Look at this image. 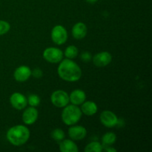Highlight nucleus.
<instances>
[{
    "label": "nucleus",
    "instance_id": "f257e3e1",
    "mask_svg": "<svg viewBox=\"0 0 152 152\" xmlns=\"http://www.w3.org/2000/svg\"><path fill=\"white\" fill-rule=\"evenodd\" d=\"M58 75L67 82H77L81 78L82 70L80 67L72 59H62L57 69Z\"/></svg>",
    "mask_w": 152,
    "mask_h": 152
},
{
    "label": "nucleus",
    "instance_id": "f03ea898",
    "mask_svg": "<svg viewBox=\"0 0 152 152\" xmlns=\"http://www.w3.org/2000/svg\"><path fill=\"white\" fill-rule=\"evenodd\" d=\"M6 137L12 145L19 146L28 142L30 137V131L26 126L17 125L8 129Z\"/></svg>",
    "mask_w": 152,
    "mask_h": 152
},
{
    "label": "nucleus",
    "instance_id": "7ed1b4c3",
    "mask_svg": "<svg viewBox=\"0 0 152 152\" xmlns=\"http://www.w3.org/2000/svg\"><path fill=\"white\" fill-rule=\"evenodd\" d=\"M82 114L78 105H67L62 112V120L67 126H73L80 121Z\"/></svg>",
    "mask_w": 152,
    "mask_h": 152
},
{
    "label": "nucleus",
    "instance_id": "20e7f679",
    "mask_svg": "<svg viewBox=\"0 0 152 152\" xmlns=\"http://www.w3.org/2000/svg\"><path fill=\"white\" fill-rule=\"evenodd\" d=\"M50 101L55 107L64 108L69 103V95L65 91H55L50 96Z\"/></svg>",
    "mask_w": 152,
    "mask_h": 152
},
{
    "label": "nucleus",
    "instance_id": "39448f33",
    "mask_svg": "<svg viewBox=\"0 0 152 152\" xmlns=\"http://www.w3.org/2000/svg\"><path fill=\"white\" fill-rule=\"evenodd\" d=\"M43 58L50 63H59L63 59V52L54 47L48 48L43 51Z\"/></svg>",
    "mask_w": 152,
    "mask_h": 152
},
{
    "label": "nucleus",
    "instance_id": "423d86ee",
    "mask_svg": "<svg viewBox=\"0 0 152 152\" xmlns=\"http://www.w3.org/2000/svg\"><path fill=\"white\" fill-rule=\"evenodd\" d=\"M50 36H51L52 41L58 45H63L68 39V32L65 27L60 25L53 27Z\"/></svg>",
    "mask_w": 152,
    "mask_h": 152
},
{
    "label": "nucleus",
    "instance_id": "0eeeda50",
    "mask_svg": "<svg viewBox=\"0 0 152 152\" xmlns=\"http://www.w3.org/2000/svg\"><path fill=\"white\" fill-rule=\"evenodd\" d=\"M99 118L102 124L107 128H113L118 124V118L117 115L111 111H102Z\"/></svg>",
    "mask_w": 152,
    "mask_h": 152
},
{
    "label": "nucleus",
    "instance_id": "6e6552de",
    "mask_svg": "<svg viewBox=\"0 0 152 152\" xmlns=\"http://www.w3.org/2000/svg\"><path fill=\"white\" fill-rule=\"evenodd\" d=\"M10 102L15 109L22 110L26 108L28 105V99L25 95L19 92H16L10 96Z\"/></svg>",
    "mask_w": 152,
    "mask_h": 152
},
{
    "label": "nucleus",
    "instance_id": "1a4fd4ad",
    "mask_svg": "<svg viewBox=\"0 0 152 152\" xmlns=\"http://www.w3.org/2000/svg\"><path fill=\"white\" fill-rule=\"evenodd\" d=\"M93 63L97 67H105L111 63L112 56L108 51H102L94 56Z\"/></svg>",
    "mask_w": 152,
    "mask_h": 152
},
{
    "label": "nucleus",
    "instance_id": "9d476101",
    "mask_svg": "<svg viewBox=\"0 0 152 152\" xmlns=\"http://www.w3.org/2000/svg\"><path fill=\"white\" fill-rule=\"evenodd\" d=\"M39 113L36 107H29L24 111L22 114V121L25 125H33L38 119Z\"/></svg>",
    "mask_w": 152,
    "mask_h": 152
},
{
    "label": "nucleus",
    "instance_id": "9b49d317",
    "mask_svg": "<svg viewBox=\"0 0 152 152\" xmlns=\"http://www.w3.org/2000/svg\"><path fill=\"white\" fill-rule=\"evenodd\" d=\"M68 135L72 140H82L87 135V130L82 126H71L68 130Z\"/></svg>",
    "mask_w": 152,
    "mask_h": 152
},
{
    "label": "nucleus",
    "instance_id": "f8f14e48",
    "mask_svg": "<svg viewBox=\"0 0 152 152\" xmlns=\"http://www.w3.org/2000/svg\"><path fill=\"white\" fill-rule=\"evenodd\" d=\"M31 76V70L29 67L26 65H22L19 66L15 70L13 73V77L14 79L17 82L19 83H23L27 81L30 77Z\"/></svg>",
    "mask_w": 152,
    "mask_h": 152
},
{
    "label": "nucleus",
    "instance_id": "ddd939ff",
    "mask_svg": "<svg viewBox=\"0 0 152 152\" xmlns=\"http://www.w3.org/2000/svg\"><path fill=\"white\" fill-rule=\"evenodd\" d=\"M87 26L83 22H77L72 28V36L76 39H83L87 35Z\"/></svg>",
    "mask_w": 152,
    "mask_h": 152
},
{
    "label": "nucleus",
    "instance_id": "4468645a",
    "mask_svg": "<svg viewBox=\"0 0 152 152\" xmlns=\"http://www.w3.org/2000/svg\"><path fill=\"white\" fill-rule=\"evenodd\" d=\"M86 94L85 91L80 89L73 91L69 96L70 102L75 105H80L86 101Z\"/></svg>",
    "mask_w": 152,
    "mask_h": 152
},
{
    "label": "nucleus",
    "instance_id": "2eb2a0df",
    "mask_svg": "<svg viewBox=\"0 0 152 152\" xmlns=\"http://www.w3.org/2000/svg\"><path fill=\"white\" fill-rule=\"evenodd\" d=\"M81 111L87 116H93L97 112L98 108L96 104L93 101H87L82 104Z\"/></svg>",
    "mask_w": 152,
    "mask_h": 152
},
{
    "label": "nucleus",
    "instance_id": "dca6fc26",
    "mask_svg": "<svg viewBox=\"0 0 152 152\" xmlns=\"http://www.w3.org/2000/svg\"><path fill=\"white\" fill-rule=\"evenodd\" d=\"M59 150L62 152H78L77 144L71 140H62L59 144Z\"/></svg>",
    "mask_w": 152,
    "mask_h": 152
},
{
    "label": "nucleus",
    "instance_id": "f3484780",
    "mask_svg": "<svg viewBox=\"0 0 152 152\" xmlns=\"http://www.w3.org/2000/svg\"><path fill=\"white\" fill-rule=\"evenodd\" d=\"M116 140H117V136L114 132H107L102 137V145H103V148L106 146L113 145Z\"/></svg>",
    "mask_w": 152,
    "mask_h": 152
},
{
    "label": "nucleus",
    "instance_id": "a211bd4d",
    "mask_svg": "<svg viewBox=\"0 0 152 152\" xmlns=\"http://www.w3.org/2000/svg\"><path fill=\"white\" fill-rule=\"evenodd\" d=\"M85 152H102L103 151V145L99 142H91L88 144L84 149Z\"/></svg>",
    "mask_w": 152,
    "mask_h": 152
},
{
    "label": "nucleus",
    "instance_id": "6ab92c4d",
    "mask_svg": "<svg viewBox=\"0 0 152 152\" xmlns=\"http://www.w3.org/2000/svg\"><path fill=\"white\" fill-rule=\"evenodd\" d=\"M78 48H77L76 46L69 45L68 47H67L66 49L65 50L64 55H65V57H66L67 59H73L78 56Z\"/></svg>",
    "mask_w": 152,
    "mask_h": 152
},
{
    "label": "nucleus",
    "instance_id": "aec40b11",
    "mask_svg": "<svg viewBox=\"0 0 152 152\" xmlns=\"http://www.w3.org/2000/svg\"><path fill=\"white\" fill-rule=\"evenodd\" d=\"M51 137L56 142H61L65 138V132L61 129H55L50 134Z\"/></svg>",
    "mask_w": 152,
    "mask_h": 152
},
{
    "label": "nucleus",
    "instance_id": "412c9836",
    "mask_svg": "<svg viewBox=\"0 0 152 152\" xmlns=\"http://www.w3.org/2000/svg\"><path fill=\"white\" fill-rule=\"evenodd\" d=\"M28 103L32 107H37L40 103V98L37 94H31L28 98Z\"/></svg>",
    "mask_w": 152,
    "mask_h": 152
},
{
    "label": "nucleus",
    "instance_id": "4be33fe9",
    "mask_svg": "<svg viewBox=\"0 0 152 152\" xmlns=\"http://www.w3.org/2000/svg\"><path fill=\"white\" fill-rule=\"evenodd\" d=\"M10 29V25L7 22L0 19V36L7 34Z\"/></svg>",
    "mask_w": 152,
    "mask_h": 152
},
{
    "label": "nucleus",
    "instance_id": "5701e85b",
    "mask_svg": "<svg viewBox=\"0 0 152 152\" xmlns=\"http://www.w3.org/2000/svg\"><path fill=\"white\" fill-rule=\"evenodd\" d=\"M80 59H81L83 62H88L92 59V56L89 52L85 51L81 53V55H80Z\"/></svg>",
    "mask_w": 152,
    "mask_h": 152
},
{
    "label": "nucleus",
    "instance_id": "b1692460",
    "mask_svg": "<svg viewBox=\"0 0 152 152\" xmlns=\"http://www.w3.org/2000/svg\"><path fill=\"white\" fill-rule=\"evenodd\" d=\"M31 75L34 76L35 78H41L43 75V72L40 68H35L33 71H31Z\"/></svg>",
    "mask_w": 152,
    "mask_h": 152
},
{
    "label": "nucleus",
    "instance_id": "393cba45",
    "mask_svg": "<svg viewBox=\"0 0 152 152\" xmlns=\"http://www.w3.org/2000/svg\"><path fill=\"white\" fill-rule=\"evenodd\" d=\"M103 149L105 150V151H107V152H115V151H117V150H116L115 148H112V147H111V145H110V146L105 147V148H104Z\"/></svg>",
    "mask_w": 152,
    "mask_h": 152
},
{
    "label": "nucleus",
    "instance_id": "a878e982",
    "mask_svg": "<svg viewBox=\"0 0 152 152\" xmlns=\"http://www.w3.org/2000/svg\"><path fill=\"white\" fill-rule=\"evenodd\" d=\"M86 1L88 3H90V4H94V3H96L98 0H86Z\"/></svg>",
    "mask_w": 152,
    "mask_h": 152
}]
</instances>
